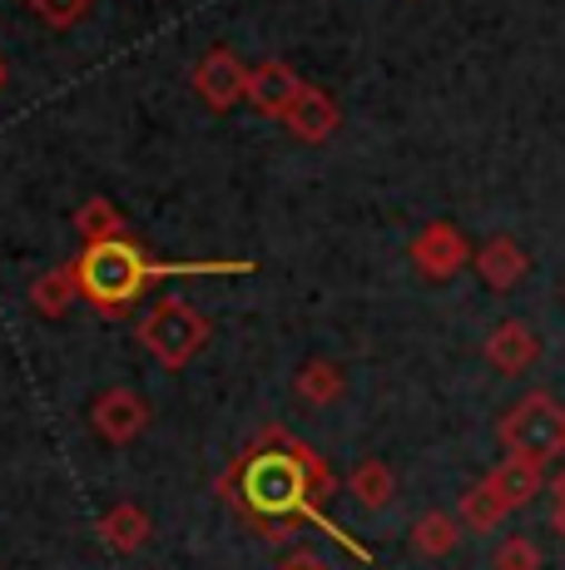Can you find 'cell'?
Wrapping results in <instances>:
<instances>
[{"label": "cell", "mask_w": 565, "mask_h": 570, "mask_svg": "<svg viewBox=\"0 0 565 570\" xmlns=\"http://www.w3.org/2000/svg\"><path fill=\"white\" fill-rule=\"evenodd\" d=\"M338 125H343V109L328 90H318V85H303V95L293 100L288 119H282V129H288L293 139H303V145H323V139H333Z\"/></svg>", "instance_id": "cell-9"}, {"label": "cell", "mask_w": 565, "mask_h": 570, "mask_svg": "<svg viewBox=\"0 0 565 570\" xmlns=\"http://www.w3.org/2000/svg\"><path fill=\"white\" fill-rule=\"evenodd\" d=\"M486 487H492L511 511H521V507H531V501L541 497V487H546V466L526 462V456H506L496 471H486Z\"/></svg>", "instance_id": "cell-12"}, {"label": "cell", "mask_w": 565, "mask_h": 570, "mask_svg": "<svg viewBox=\"0 0 565 570\" xmlns=\"http://www.w3.org/2000/svg\"><path fill=\"white\" fill-rule=\"evenodd\" d=\"M149 535H155V521H149L145 507H135V501H119L100 517V541L110 546L119 556H135L149 546Z\"/></svg>", "instance_id": "cell-13"}, {"label": "cell", "mask_w": 565, "mask_h": 570, "mask_svg": "<svg viewBox=\"0 0 565 570\" xmlns=\"http://www.w3.org/2000/svg\"><path fill=\"white\" fill-rule=\"evenodd\" d=\"M502 446L506 456H526V462H556L565 452V407L546 392H526L502 416Z\"/></svg>", "instance_id": "cell-4"}, {"label": "cell", "mask_w": 565, "mask_h": 570, "mask_svg": "<svg viewBox=\"0 0 565 570\" xmlns=\"http://www.w3.org/2000/svg\"><path fill=\"white\" fill-rule=\"evenodd\" d=\"M506 517H511V507L486 487V476L476 481V487H466L462 501H456V521H462L466 531H496Z\"/></svg>", "instance_id": "cell-19"}, {"label": "cell", "mask_w": 565, "mask_h": 570, "mask_svg": "<svg viewBox=\"0 0 565 570\" xmlns=\"http://www.w3.org/2000/svg\"><path fill=\"white\" fill-rule=\"evenodd\" d=\"M209 333H214L209 317L199 308H189V303H179V298L155 303V308L139 317V343H145V353L169 372L189 367L194 357L209 347Z\"/></svg>", "instance_id": "cell-3"}, {"label": "cell", "mask_w": 565, "mask_h": 570, "mask_svg": "<svg viewBox=\"0 0 565 570\" xmlns=\"http://www.w3.org/2000/svg\"><path fill=\"white\" fill-rule=\"evenodd\" d=\"M347 491L357 497V507L383 511V507H393V497H397V476H393V466L387 462L367 456V462H357V471L347 476Z\"/></svg>", "instance_id": "cell-18"}, {"label": "cell", "mask_w": 565, "mask_h": 570, "mask_svg": "<svg viewBox=\"0 0 565 570\" xmlns=\"http://www.w3.org/2000/svg\"><path fill=\"white\" fill-rule=\"evenodd\" d=\"M456 546H462V521L447 517V511H427L412 525V556H422V561H442Z\"/></svg>", "instance_id": "cell-16"}, {"label": "cell", "mask_w": 565, "mask_h": 570, "mask_svg": "<svg viewBox=\"0 0 565 570\" xmlns=\"http://www.w3.org/2000/svg\"><path fill=\"white\" fill-rule=\"evenodd\" d=\"M492 570H541V546L531 535H506L492 556Z\"/></svg>", "instance_id": "cell-20"}, {"label": "cell", "mask_w": 565, "mask_h": 570, "mask_svg": "<svg viewBox=\"0 0 565 570\" xmlns=\"http://www.w3.org/2000/svg\"><path fill=\"white\" fill-rule=\"evenodd\" d=\"M189 85L209 109L248 105V65L238 60L234 50H204L199 65H194V75H189Z\"/></svg>", "instance_id": "cell-5"}, {"label": "cell", "mask_w": 565, "mask_h": 570, "mask_svg": "<svg viewBox=\"0 0 565 570\" xmlns=\"http://www.w3.org/2000/svg\"><path fill=\"white\" fill-rule=\"evenodd\" d=\"M6 80H10V70H6V55H0V90H6Z\"/></svg>", "instance_id": "cell-25"}, {"label": "cell", "mask_w": 565, "mask_h": 570, "mask_svg": "<svg viewBox=\"0 0 565 570\" xmlns=\"http://www.w3.org/2000/svg\"><path fill=\"white\" fill-rule=\"evenodd\" d=\"M536 357H541V337L526 323H516V317L496 323L492 337H486V363L506 372V377H521L526 367H536Z\"/></svg>", "instance_id": "cell-10"}, {"label": "cell", "mask_w": 565, "mask_h": 570, "mask_svg": "<svg viewBox=\"0 0 565 570\" xmlns=\"http://www.w3.org/2000/svg\"><path fill=\"white\" fill-rule=\"evenodd\" d=\"M80 273V293L95 303L100 317H125L145 298L149 283L159 278H244L254 273L248 258H204V263H159L149 258L135 238H115V244H95L75 254Z\"/></svg>", "instance_id": "cell-2"}, {"label": "cell", "mask_w": 565, "mask_h": 570, "mask_svg": "<svg viewBox=\"0 0 565 570\" xmlns=\"http://www.w3.org/2000/svg\"><path fill=\"white\" fill-rule=\"evenodd\" d=\"M278 570H328L323 561H313V556H293V561H282Z\"/></svg>", "instance_id": "cell-22"}, {"label": "cell", "mask_w": 565, "mask_h": 570, "mask_svg": "<svg viewBox=\"0 0 565 570\" xmlns=\"http://www.w3.org/2000/svg\"><path fill=\"white\" fill-rule=\"evenodd\" d=\"M333 491H338L333 466L323 462L308 442L282 432V426L258 432L219 476V497L254 525V531L293 535L298 525H318V531H328L343 551H353L357 561H373V551H367L353 531H343L338 521H328L323 501H328Z\"/></svg>", "instance_id": "cell-1"}, {"label": "cell", "mask_w": 565, "mask_h": 570, "mask_svg": "<svg viewBox=\"0 0 565 570\" xmlns=\"http://www.w3.org/2000/svg\"><path fill=\"white\" fill-rule=\"evenodd\" d=\"M75 228H80V238H85V248H95V244H115V238H129V224H125V214L110 204V199H85L80 208H75Z\"/></svg>", "instance_id": "cell-17"}, {"label": "cell", "mask_w": 565, "mask_h": 570, "mask_svg": "<svg viewBox=\"0 0 565 570\" xmlns=\"http://www.w3.org/2000/svg\"><path fill=\"white\" fill-rule=\"evenodd\" d=\"M551 525H556V535L565 541V507H556V511H551Z\"/></svg>", "instance_id": "cell-24"}, {"label": "cell", "mask_w": 565, "mask_h": 570, "mask_svg": "<svg viewBox=\"0 0 565 570\" xmlns=\"http://www.w3.org/2000/svg\"><path fill=\"white\" fill-rule=\"evenodd\" d=\"M466 258L472 254H466V238L456 224H427L417 238H412V263H417V273L432 283L456 278V273L466 268Z\"/></svg>", "instance_id": "cell-7"}, {"label": "cell", "mask_w": 565, "mask_h": 570, "mask_svg": "<svg viewBox=\"0 0 565 570\" xmlns=\"http://www.w3.org/2000/svg\"><path fill=\"white\" fill-rule=\"evenodd\" d=\"M551 497H556V507H565V466L556 471V481H551Z\"/></svg>", "instance_id": "cell-23"}, {"label": "cell", "mask_w": 565, "mask_h": 570, "mask_svg": "<svg viewBox=\"0 0 565 570\" xmlns=\"http://www.w3.org/2000/svg\"><path fill=\"white\" fill-rule=\"evenodd\" d=\"M75 298H85L80 273H75V258L60 263V268H50V273H40V278L30 283V308H36L40 317H65Z\"/></svg>", "instance_id": "cell-14"}, {"label": "cell", "mask_w": 565, "mask_h": 570, "mask_svg": "<svg viewBox=\"0 0 565 570\" xmlns=\"http://www.w3.org/2000/svg\"><path fill=\"white\" fill-rule=\"evenodd\" d=\"M476 273H482V283L486 288H496V293H506V288H516L521 278H526V268H531V258H526V248L516 244V238H486L482 248H476Z\"/></svg>", "instance_id": "cell-11"}, {"label": "cell", "mask_w": 565, "mask_h": 570, "mask_svg": "<svg viewBox=\"0 0 565 570\" xmlns=\"http://www.w3.org/2000/svg\"><path fill=\"white\" fill-rule=\"evenodd\" d=\"M30 10H36L50 30H70V26H80V20L90 16L95 0H30Z\"/></svg>", "instance_id": "cell-21"}, {"label": "cell", "mask_w": 565, "mask_h": 570, "mask_svg": "<svg viewBox=\"0 0 565 570\" xmlns=\"http://www.w3.org/2000/svg\"><path fill=\"white\" fill-rule=\"evenodd\" d=\"M293 392H298L308 407H333V402L347 392V372L333 363V357H313V363L298 367V377H293Z\"/></svg>", "instance_id": "cell-15"}, {"label": "cell", "mask_w": 565, "mask_h": 570, "mask_svg": "<svg viewBox=\"0 0 565 570\" xmlns=\"http://www.w3.org/2000/svg\"><path fill=\"white\" fill-rule=\"evenodd\" d=\"M303 85H308V80H298V75H293L282 60L248 65V105H254L264 119H278V125L288 119V109L303 95Z\"/></svg>", "instance_id": "cell-8"}, {"label": "cell", "mask_w": 565, "mask_h": 570, "mask_svg": "<svg viewBox=\"0 0 565 570\" xmlns=\"http://www.w3.org/2000/svg\"><path fill=\"white\" fill-rule=\"evenodd\" d=\"M90 426H95V436H100V442L129 446L149 426V402L139 397L135 387H110V392H100V397H95Z\"/></svg>", "instance_id": "cell-6"}]
</instances>
